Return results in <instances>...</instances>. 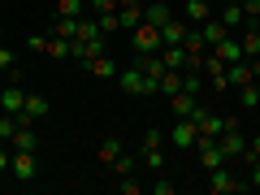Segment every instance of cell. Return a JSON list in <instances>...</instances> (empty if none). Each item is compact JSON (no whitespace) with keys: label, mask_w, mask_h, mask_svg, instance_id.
Masks as SVG:
<instances>
[{"label":"cell","mask_w":260,"mask_h":195,"mask_svg":"<svg viewBox=\"0 0 260 195\" xmlns=\"http://www.w3.org/2000/svg\"><path fill=\"white\" fill-rule=\"evenodd\" d=\"M56 13L61 18H83V0H56Z\"/></svg>","instance_id":"obj_27"},{"label":"cell","mask_w":260,"mask_h":195,"mask_svg":"<svg viewBox=\"0 0 260 195\" xmlns=\"http://www.w3.org/2000/svg\"><path fill=\"white\" fill-rule=\"evenodd\" d=\"M191 121H195V130H200L204 139H221V135H225V117H221V113H208L204 104H195V109H191Z\"/></svg>","instance_id":"obj_3"},{"label":"cell","mask_w":260,"mask_h":195,"mask_svg":"<svg viewBox=\"0 0 260 195\" xmlns=\"http://www.w3.org/2000/svg\"><path fill=\"white\" fill-rule=\"evenodd\" d=\"M217 143H221V152H225V160H230V165H234V160L243 156V148H247V135H243L239 126H234V130H225V135H221V139H217Z\"/></svg>","instance_id":"obj_10"},{"label":"cell","mask_w":260,"mask_h":195,"mask_svg":"<svg viewBox=\"0 0 260 195\" xmlns=\"http://www.w3.org/2000/svg\"><path fill=\"white\" fill-rule=\"evenodd\" d=\"M130 48H135V56L160 52V30H156V26H148V22H139V26L130 30Z\"/></svg>","instance_id":"obj_5"},{"label":"cell","mask_w":260,"mask_h":195,"mask_svg":"<svg viewBox=\"0 0 260 195\" xmlns=\"http://www.w3.org/2000/svg\"><path fill=\"white\" fill-rule=\"evenodd\" d=\"M117 87L126 95H160V87L152 83L148 74H143L139 65H126V70H117Z\"/></svg>","instance_id":"obj_2"},{"label":"cell","mask_w":260,"mask_h":195,"mask_svg":"<svg viewBox=\"0 0 260 195\" xmlns=\"http://www.w3.org/2000/svg\"><path fill=\"white\" fill-rule=\"evenodd\" d=\"M9 70H13V52L0 44V74H9Z\"/></svg>","instance_id":"obj_35"},{"label":"cell","mask_w":260,"mask_h":195,"mask_svg":"<svg viewBox=\"0 0 260 195\" xmlns=\"http://www.w3.org/2000/svg\"><path fill=\"white\" fill-rule=\"evenodd\" d=\"M87 70H91L95 78H117V65H113L104 52H100V56H91V61H87Z\"/></svg>","instance_id":"obj_20"},{"label":"cell","mask_w":260,"mask_h":195,"mask_svg":"<svg viewBox=\"0 0 260 195\" xmlns=\"http://www.w3.org/2000/svg\"><path fill=\"white\" fill-rule=\"evenodd\" d=\"M182 91V70H165V78H160V95H174Z\"/></svg>","instance_id":"obj_25"},{"label":"cell","mask_w":260,"mask_h":195,"mask_svg":"<svg viewBox=\"0 0 260 195\" xmlns=\"http://www.w3.org/2000/svg\"><path fill=\"white\" fill-rule=\"evenodd\" d=\"M239 191H251V182L234 174V165H221L208 174V195H239Z\"/></svg>","instance_id":"obj_1"},{"label":"cell","mask_w":260,"mask_h":195,"mask_svg":"<svg viewBox=\"0 0 260 195\" xmlns=\"http://www.w3.org/2000/svg\"><path fill=\"white\" fill-rule=\"evenodd\" d=\"M117 186H121V195H139V191H143V186L135 182V178H130V174H126V182H117Z\"/></svg>","instance_id":"obj_36"},{"label":"cell","mask_w":260,"mask_h":195,"mask_svg":"<svg viewBox=\"0 0 260 195\" xmlns=\"http://www.w3.org/2000/svg\"><path fill=\"white\" fill-rule=\"evenodd\" d=\"M148 191H152V195H174V182H165V178H156V182H152Z\"/></svg>","instance_id":"obj_34"},{"label":"cell","mask_w":260,"mask_h":195,"mask_svg":"<svg viewBox=\"0 0 260 195\" xmlns=\"http://www.w3.org/2000/svg\"><path fill=\"white\" fill-rule=\"evenodd\" d=\"M195 30H200V39H204V44H217V39H225V35H230L221 18H208L204 26H195Z\"/></svg>","instance_id":"obj_18"},{"label":"cell","mask_w":260,"mask_h":195,"mask_svg":"<svg viewBox=\"0 0 260 195\" xmlns=\"http://www.w3.org/2000/svg\"><path fill=\"white\" fill-rule=\"evenodd\" d=\"M39 117H48V95H39V91H26V104H22L18 121H39Z\"/></svg>","instance_id":"obj_11"},{"label":"cell","mask_w":260,"mask_h":195,"mask_svg":"<svg viewBox=\"0 0 260 195\" xmlns=\"http://www.w3.org/2000/svg\"><path fill=\"white\" fill-rule=\"evenodd\" d=\"M256 30H260V22H256Z\"/></svg>","instance_id":"obj_40"},{"label":"cell","mask_w":260,"mask_h":195,"mask_svg":"<svg viewBox=\"0 0 260 195\" xmlns=\"http://www.w3.org/2000/svg\"><path fill=\"white\" fill-rule=\"evenodd\" d=\"M9 148H13V152H35V148H39V139H35V121H22V126L13 130Z\"/></svg>","instance_id":"obj_13"},{"label":"cell","mask_w":260,"mask_h":195,"mask_svg":"<svg viewBox=\"0 0 260 195\" xmlns=\"http://www.w3.org/2000/svg\"><path fill=\"white\" fill-rule=\"evenodd\" d=\"M9 160H13V148H0V174H9Z\"/></svg>","instance_id":"obj_38"},{"label":"cell","mask_w":260,"mask_h":195,"mask_svg":"<svg viewBox=\"0 0 260 195\" xmlns=\"http://www.w3.org/2000/svg\"><path fill=\"white\" fill-rule=\"evenodd\" d=\"M160 143H165V130H160V126H152L148 135H143V148H160Z\"/></svg>","instance_id":"obj_31"},{"label":"cell","mask_w":260,"mask_h":195,"mask_svg":"<svg viewBox=\"0 0 260 195\" xmlns=\"http://www.w3.org/2000/svg\"><path fill=\"white\" fill-rule=\"evenodd\" d=\"M174 18V9H169V0H148V5H143V22H148V26H165V22Z\"/></svg>","instance_id":"obj_12"},{"label":"cell","mask_w":260,"mask_h":195,"mask_svg":"<svg viewBox=\"0 0 260 195\" xmlns=\"http://www.w3.org/2000/svg\"><path fill=\"white\" fill-rule=\"evenodd\" d=\"M9 174L18 178V182H35V178H39L35 152H13V160H9Z\"/></svg>","instance_id":"obj_8"},{"label":"cell","mask_w":260,"mask_h":195,"mask_svg":"<svg viewBox=\"0 0 260 195\" xmlns=\"http://www.w3.org/2000/svg\"><path fill=\"white\" fill-rule=\"evenodd\" d=\"M186 30H191V22H186V18H169L165 26H160V44H182Z\"/></svg>","instance_id":"obj_15"},{"label":"cell","mask_w":260,"mask_h":195,"mask_svg":"<svg viewBox=\"0 0 260 195\" xmlns=\"http://www.w3.org/2000/svg\"><path fill=\"white\" fill-rule=\"evenodd\" d=\"M22 104H26V91H22V83H18V70H9V83L0 87V113H13V117H18Z\"/></svg>","instance_id":"obj_4"},{"label":"cell","mask_w":260,"mask_h":195,"mask_svg":"<svg viewBox=\"0 0 260 195\" xmlns=\"http://www.w3.org/2000/svg\"><path fill=\"white\" fill-rule=\"evenodd\" d=\"M52 35L56 39H74L78 35V18H61V13H52Z\"/></svg>","instance_id":"obj_19"},{"label":"cell","mask_w":260,"mask_h":195,"mask_svg":"<svg viewBox=\"0 0 260 195\" xmlns=\"http://www.w3.org/2000/svg\"><path fill=\"white\" fill-rule=\"evenodd\" d=\"M18 126H22V121L13 117V113H0V143H9V139H13V130H18Z\"/></svg>","instance_id":"obj_26"},{"label":"cell","mask_w":260,"mask_h":195,"mask_svg":"<svg viewBox=\"0 0 260 195\" xmlns=\"http://www.w3.org/2000/svg\"><path fill=\"white\" fill-rule=\"evenodd\" d=\"M213 56H217V61H225V65L243 61V44H239V35H234V30H230V35H225V39H217V44H213Z\"/></svg>","instance_id":"obj_9"},{"label":"cell","mask_w":260,"mask_h":195,"mask_svg":"<svg viewBox=\"0 0 260 195\" xmlns=\"http://www.w3.org/2000/svg\"><path fill=\"white\" fill-rule=\"evenodd\" d=\"M195 139H200L195 121L191 117H174V126H169V143H174V148H195Z\"/></svg>","instance_id":"obj_7"},{"label":"cell","mask_w":260,"mask_h":195,"mask_svg":"<svg viewBox=\"0 0 260 195\" xmlns=\"http://www.w3.org/2000/svg\"><path fill=\"white\" fill-rule=\"evenodd\" d=\"M182 18L191 22V26H204V22L213 18V5H208V0H182Z\"/></svg>","instance_id":"obj_14"},{"label":"cell","mask_w":260,"mask_h":195,"mask_svg":"<svg viewBox=\"0 0 260 195\" xmlns=\"http://www.w3.org/2000/svg\"><path fill=\"white\" fill-rule=\"evenodd\" d=\"M239 44H243V56H260V30H256V22H243Z\"/></svg>","instance_id":"obj_17"},{"label":"cell","mask_w":260,"mask_h":195,"mask_svg":"<svg viewBox=\"0 0 260 195\" xmlns=\"http://www.w3.org/2000/svg\"><path fill=\"white\" fill-rule=\"evenodd\" d=\"M182 91L200 100V91H204V74H200V70H182Z\"/></svg>","instance_id":"obj_23"},{"label":"cell","mask_w":260,"mask_h":195,"mask_svg":"<svg viewBox=\"0 0 260 195\" xmlns=\"http://www.w3.org/2000/svg\"><path fill=\"white\" fill-rule=\"evenodd\" d=\"M121 152H126V143H121V139H117V135H109V139H104V143H100V160H104V165H113V160H117V156H121Z\"/></svg>","instance_id":"obj_22"},{"label":"cell","mask_w":260,"mask_h":195,"mask_svg":"<svg viewBox=\"0 0 260 195\" xmlns=\"http://www.w3.org/2000/svg\"><path fill=\"white\" fill-rule=\"evenodd\" d=\"M0 39H5V26H0Z\"/></svg>","instance_id":"obj_39"},{"label":"cell","mask_w":260,"mask_h":195,"mask_svg":"<svg viewBox=\"0 0 260 195\" xmlns=\"http://www.w3.org/2000/svg\"><path fill=\"white\" fill-rule=\"evenodd\" d=\"M95 26H100L104 35H113V30H121V22H117V13H95Z\"/></svg>","instance_id":"obj_28"},{"label":"cell","mask_w":260,"mask_h":195,"mask_svg":"<svg viewBox=\"0 0 260 195\" xmlns=\"http://www.w3.org/2000/svg\"><path fill=\"white\" fill-rule=\"evenodd\" d=\"M221 22H225V30H239L243 22H247V18H243V5H234V0H225V9H221Z\"/></svg>","instance_id":"obj_21"},{"label":"cell","mask_w":260,"mask_h":195,"mask_svg":"<svg viewBox=\"0 0 260 195\" xmlns=\"http://www.w3.org/2000/svg\"><path fill=\"white\" fill-rule=\"evenodd\" d=\"M143 165H148V169H160V165H165V152H160V148H143Z\"/></svg>","instance_id":"obj_30"},{"label":"cell","mask_w":260,"mask_h":195,"mask_svg":"<svg viewBox=\"0 0 260 195\" xmlns=\"http://www.w3.org/2000/svg\"><path fill=\"white\" fill-rule=\"evenodd\" d=\"M200 74H204V83L213 87V91H225V87H230V78H225V61H217L213 52L200 61Z\"/></svg>","instance_id":"obj_6"},{"label":"cell","mask_w":260,"mask_h":195,"mask_svg":"<svg viewBox=\"0 0 260 195\" xmlns=\"http://www.w3.org/2000/svg\"><path fill=\"white\" fill-rule=\"evenodd\" d=\"M113 174H117V178H126V174H135V156H130V152H121V156L113 160Z\"/></svg>","instance_id":"obj_29"},{"label":"cell","mask_w":260,"mask_h":195,"mask_svg":"<svg viewBox=\"0 0 260 195\" xmlns=\"http://www.w3.org/2000/svg\"><path fill=\"white\" fill-rule=\"evenodd\" d=\"M247 182L260 191V160H251V165H247Z\"/></svg>","instance_id":"obj_37"},{"label":"cell","mask_w":260,"mask_h":195,"mask_svg":"<svg viewBox=\"0 0 260 195\" xmlns=\"http://www.w3.org/2000/svg\"><path fill=\"white\" fill-rule=\"evenodd\" d=\"M165 104H169V113H174V117H191V109L200 100H195V95H186V91H174V95H165Z\"/></svg>","instance_id":"obj_16"},{"label":"cell","mask_w":260,"mask_h":195,"mask_svg":"<svg viewBox=\"0 0 260 195\" xmlns=\"http://www.w3.org/2000/svg\"><path fill=\"white\" fill-rule=\"evenodd\" d=\"M91 13H117V0H91Z\"/></svg>","instance_id":"obj_33"},{"label":"cell","mask_w":260,"mask_h":195,"mask_svg":"<svg viewBox=\"0 0 260 195\" xmlns=\"http://www.w3.org/2000/svg\"><path fill=\"white\" fill-rule=\"evenodd\" d=\"M239 104H243V109H260V83L239 87Z\"/></svg>","instance_id":"obj_24"},{"label":"cell","mask_w":260,"mask_h":195,"mask_svg":"<svg viewBox=\"0 0 260 195\" xmlns=\"http://www.w3.org/2000/svg\"><path fill=\"white\" fill-rule=\"evenodd\" d=\"M243 18H247V22H260V0H243Z\"/></svg>","instance_id":"obj_32"}]
</instances>
